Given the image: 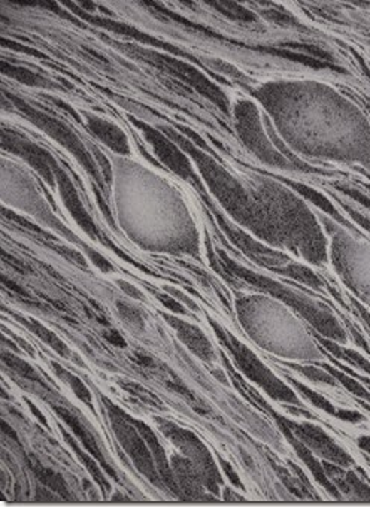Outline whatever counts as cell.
<instances>
[{
	"mask_svg": "<svg viewBox=\"0 0 370 507\" xmlns=\"http://www.w3.org/2000/svg\"><path fill=\"white\" fill-rule=\"evenodd\" d=\"M54 411L60 415V418L66 422L69 425V429L75 433V436L81 440V444L86 446V449L94 456V458H98L99 463L102 464L103 470L108 471L112 478H117V474L115 471L112 470V467L106 463V460L103 458V454L101 452L99 446H98V441H96V439L93 437V434L84 427V424L79 421L72 412H69L68 409H64L61 406H54Z\"/></svg>",
	"mask_w": 370,
	"mask_h": 507,
	"instance_id": "cell-6",
	"label": "cell"
},
{
	"mask_svg": "<svg viewBox=\"0 0 370 507\" xmlns=\"http://www.w3.org/2000/svg\"><path fill=\"white\" fill-rule=\"evenodd\" d=\"M220 333V332H218ZM221 342L226 345L230 351V354L235 358V363L237 369L242 372L248 379L255 382L257 385H260L264 388L269 396L273 399H278L281 401H288L300 406V400L296 397L294 392L289 389L287 385H284L275 374H273L259 358H257L250 349H247L242 343L237 342L235 337L224 336L220 333Z\"/></svg>",
	"mask_w": 370,
	"mask_h": 507,
	"instance_id": "cell-1",
	"label": "cell"
},
{
	"mask_svg": "<svg viewBox=\"0 0 370 507\" xmlns=\"http://www.w3.org/2000/svg\"><path fill=\"white\" fill-rule=\"evenodd\" d=\"M220 463H221V466H222L224 471H226V474H227V476H229L230 482H232V483H233L235 486H237V488H240V489H242V488H244V486H242V482H240L239 476H237V474L235 473V470L232 468V466H230L229 463H226V461H224V460H221V458H220Z\"/></svg>",
	"mask_w": 370,
	"mask_h": 507,
	"instance_id": "cell-13",
	"label": "cell"
},
{
	"mask_svg": "<svg viewBox=\"0 0 370 507\" xmlns=\"http://www.w3.org/2000/svg\"><path fill=\"white\" fill-rule=\"evenodd\" d=\"M158 421H160V429L165 431L166 437L175 441L176 446H178L188 456V460L192 461V464L196 466L205 488L211 491L212 494H218V486L221 483L220 474L211 454L207 452L202 441L192 433L176 427V425L172 422L163 419H158Z\"/></svg>",
	"mask_w": 370,
	"mask_h": 507,
	"instance_id": "cell-3",
	"label": "cell"
},
{
	"mask_svg": "<svg viewBox=\"0 0 370 507\" xmlns=\"http://www.w3.org/2000/svg\"><path fill=\"white\" fill-rule=\"evenodd\" d=\"M180 330H181L180 336L185 345L199 358H202L203 362L211 363L215 357V352L212 349L211 343H209V340L206 339V336L197 329H192V327L183 322L180 324Z\"/></svg>",
	"mask_w": 370,
	"mask_h": 507,
	"instance_id": "cell-8",
	"label": "cell"
},
{
	"mask_svg": "<svg viewBox=\"0 0 370 507\" xmlns=\"http://www.w3.org/2000/svg\"><path fill=\"white\" fill-rule=\"evenodd\" d=\"M367 464H369V467H370V458H367Z\"/></svg>",
	"mask_w": 370,
	"mask_h": 507,
	"instance_id": "cell-16",
	"label": "cell"
},
{
	"mask_svg": "<svg viewBox=\"0 0 370 507\" xmlns=\"http://www.w3.org/2000/svg\"><path fill=\"white\" fill-rule=\"evenodd\" d=\"M138 359H139V364H142V366H148V367H154L155 366V363L153 362V359L150 358V357H147V355H142V354H139L138 355Z\"/></svg>",
	"mask_w": 370,
	"mask_h": 507,
	"instance_id": "cell-15",
	"label": "cell"
},
{
	"mask_svg": "<svg viewBox=\"0 0 370 507\" xmlns=\"http://www.w3.org/2000/svg\"><path fill=\"white\" fill-rule=\"evenodd\" d=\"M359 446L370 455V436H363L359 439Z\"/></svg>",
	"mask_w": 370,
	"mask_h": 507,
	"instance_id": "cell-14",
	"label": "cell"
},
{
	"mask_svg": "<svg viewBox=\"0 0 370 507\" xmlns=\"http://www.w3.org/2000/svg\"><path fill=\"white\" fill-rule=\"evenodd\" d=\"M323 369H326L337 382H341L349 392H352L354 396H357L359 399H363L366 401H370V392L359 381L351 378V376H348L346 373H342L341 370L333 369L327 364H323Z\"/></svg>",
	"mask_w": 370,
	"mask_h": 507,
	"instance_id": "cell-10",
	"label": "cell"
},
{
	"mask_svg": "<svg viewBox=\"0 0 370 507\" xmlns=\"http://www.w3.org/2000/svg\"><path fill=\"white\" fill-rule=\"evenodd\" d=\"M288 367L294 369L296 372L302 373L303 376H307L311 381L315 382H323L332 386L337 385V381L333 378V376L326 370V369H318V367H303V366H297V364H288Z\"/></svg>",
	"mask_w": 370,
	"mask_h": 507,
	"instance_id": "cell-12",
	"label": "cell"
},
{
	"mask_svg": "<svg viewBox=\"0 0 370 507\" xmlns=\"http://www.w3.org/2000/svg\"><path fill=\"white\" fill-rule=\"evenodd\" d=\"M323 467L339 493H344L351 500L370 501V486L352 470H344L330 461H323Z\"/></svg>",
	"mask_w": 370,
	"mask_h": 507,
	"instance_id": "cell-5",
	"label": "cell"
},
{
	"mask_svg": "<svg viewBox=\"0 0 370 507\" xmlns=\"http://www.w3.org/2000/svg\"><path fill=\"white\" fill-rule=\"evenodd\" d=\"M282 422L287 427L293 431L296 437H299L304 445H307L311 451H314L317 455L324 456L327 461L334 463L341 467H349L352 466V458L349 456L348 452H345L336 441L326 434L323 430L317 425L303 422V424H296L282 418Z\"/></svg>",
	"mask_w": 370,
	"mask_h": 507,
	"instance_id": "cell-4",
	"label": "cell"
},
{
	"mask_svg": "<svg viewBox=\"0 0 370 507\" xmlns=\"http://www.w3.org/2000/svg\"><path fill=\"white\" fill-rule=\"evenodd\" d=\"M106 406L109 407L112 427H114L117 437L123 444V448L127 451L128 455H130L135 466L139 468V471H142L145 476L148 478V481H151L157 486H165L162 478H160L158 474L155 460L150 451V446L139 433V430L136 429V425L132 422L130 416L125 415L117 406H112L111 403H106Z\"/></svg>",
	"mask_w": 370,
	"mask_h": 507,
	"instance_id": "cell-2",
	"label": "cell"
},
{
	"mask_svg": "<svg viewBox=\"0 0 370 507\" xmlns=\"http://www.w3.org/2000/svg\"><path fill=\"white\" fill-rule=\"evenodd\" d=\"M53 366H54V369L58 372V374L61 376V378H63L64 381H68V382L71 384V388L73 389V392L76 394V397H78L79 400L86 401L88 406H91V394H90V391L87 389V386H86L81 381H79V379L76 378V376H73L72 373L66 372V370H64L63 367H60L58 364H56V363H54Z\"/></svg>",
	"mask_w": 370,
	"mask_h": 507,
	"instance_id": "cell-11",
	"label": "cell"
},
{
	"mask_svg": "<svg viewBox=\"0 0 370 507\" xmlns=\"http://www.w3.org/2000/svg\"><path fill=\"white\" fill-rule=\"evenodd\" d=\"M321 342H323V345L327 348L329 352H332L334 357L337 358H342L345 359V362L351 366H354L356 369L364 372V373H369L370 374V362H367V359L360 355L359 352H354V351H349V349H344L341 347H337L334 345V343L332 342H327V340H323L321 339Z\"/></svg>",
	"mask_w": 370,
	"mask_h": 507,
	"instance_id": "cell-9",
	"label": "cell"
},
{
	"mask_svg": "<svg viewBox=\"0 0 370 507\" xmlns=\"http://www.w3.org/2000/svg\"><path fill=\"white\" fill-rule=\"evenodd\" d=\"M288 381L292 382L293 385H296V388L302 392V394L307 397L314 406L319 407L321 411H324L327 412L329 415L334 416V418H339L342 421H348V422H360L363 421V415L356 412V411H346V409H337L334 407L326 397H323L321 394H318V392H315L314 389L308 388L307 385H303L300 384L299 381L293 379V378H288Z\"/></svg>",
	"mask_w": 370,
	"mask_h": 507,
	"instance_id": "cell-7",
	"label": "cell"
}]
</instances>
